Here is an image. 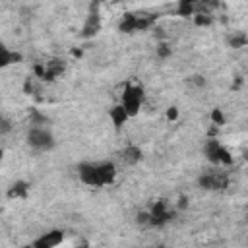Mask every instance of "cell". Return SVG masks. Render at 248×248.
I'll return each instance as SVG.
<instances>
[{
    "mask_svg": "<svg viewBox=\"0 0 248 248\" xmlns=\"http://www.w3.org/2000/svg\"><path fill=\"white\" fill-rule=\"evenodd\" d=\"M78 178L85 186L103 188L116 180V165L112 161H81L78 165Z\"/></svg>",
    "mask_w": 248,
    "mask_h": 248,
    "instance_id": "cell-1",
    "label": "cell"
},
{
    "mask_svg": "<svg viewBox=\"0 0 248 248\" xmlns=\"http://www.w3.org/2000/svg\"><path fill=\"white\" fill-rule=\"evenodd\" d=\"M25 141H27L29 149L35 153H48L56 145L54 134L45 124H31L25 134Z\"/></svg>",
    "mask_w": 248,
    "mask_h": 248,
    "instance_id": "cell-2",
    "label": "cell"
},
{
    "mask_svg": "<svg viewBox=\"0 0 248 248\" xmlns=\"http://www.w3.org/2000/svg\"><path fill=\"white\" fill-rule=\"evenodd\" d=\"M203 155L205 159L213 165V167H231L232 165V155L231 151L215 138H209L205 143H203Z\"/></svg>",
    "mask_w": 248,
    "mask_h": 248,
    "instance_id": "cell-3",
    "label": "cell"
},
{
    "mask_svg": "<svg viewBox=\"0 0 248 248\" xmlns=\"http://www.w3.org/2000/svg\"><path fill=\"white\" fill-rule=\"evenodd\" d=\"M143 99H145V93H143V87L141 85H136V83H130L124 87V93L120 97V105L128 110L130 116H136L143 105Z\"/></svg>",
    "mask_w": 248,
    "mask_h": 248,
    "instance_id": "cell-4",
    "label": "cell"
},
{
    "mask_svg": "<svg viewBox=\"0 0 248 248\" xmlns=\"http://www.w3.org/2000/svg\"><path fill=\"white\" fill-rule=\"evenodd\" d=\"M176 207H170L167 202H155L153 207L149 209V227L153 229H163L174 219Z\"/></svg>",
    "mask_w": 248,
    "mask_h": 248,
    "instance_id": "cell-5",
    "label": "cell"
},
{
    "mask_svg": "<svg viewBox=\"0 0 248 248\" xmlns=\"http://www.w3.org/2000/svg\"><path fill=\"white\" fill-rule=\"evenodd\" d=\"M198 184L203 190H223V188L229 186V174L225 172L223 167H215L213 170L203 172L198 178Z\"/></svg>",
    "mask_w": 248,
    "mask_h": 248,
    "instance_id": "cell-6",
    "label": "cell"
},
{
    "mask_svg": "<svg viewBox=\"0 0 248 248\" xmlns=\"http://www.w3.org/2000/svg\"><path fill=\"white\" fill-rule=\"evenodd\" d=\"M155 21V17L149 16H140V14H126L120 21V31L124 33H134V31H143L147 27H151Z\"/></svg>",
    "mask_w": 248,
    "mask_h": 248,
    "instance_id": "cell-7",
    "label": "cell"
},
{
    "mask_svg": "<svg viewBox=\"0 0 248 248\" xmlns=\"http://www.w3.org/2000/svg\"><path fill=\"white\" fill-rule=\"evenodd\" d=\"M64 242V232L54 229V231H48V232H43L39 238L33 240V246L35 248H54L58 244Z\"/></svg>",
    "mask_w": 248,
    "mask_h": 248,
    "instance_id": "cell-8",
    "label": "cell"
},
{
    "mask_svg": "<svg viewBox=\"0 0 248 248\" xmlns=\"http://www.w3.org/2000/svg\"><path fill=\"white\" fill-rule=\"evenodd\" d=\"M141 157H143L141 147H140V145H136V143H128V145L120 151V161H122L124 165H128V167L138 165V163L141 161Z\"/></svg>",
    "mask_w": 248,
    "mask_h": 248,
    "instance_id": "cell-9",
    "label": "cell"
},
{
    "mask_svg": "<svg viewBox=\"0 0 248 248\" xmlns=\"http://www.w3.org/2000/svg\"><path fill=\"white\" fill-rule=\"evenodd\" d=\"M108 118H110V122L114 124V128H122L132 116L128 114V110H126L122 105H114V107L108 110Z\"/></svg>",
    "mask_w": 248,
    "mask_h": 248,
    "instance_id": "cell-10",
    "label": "cell"
},
{
    "mask_svg": "<svg viewBox=\"0 0 248 248\" xmlns=\"http://www.w3.org/2000/svg\"><path fill=\"white\" fill-rule=\"evenodd\" d=\"M99 27H101V21H99V12H97V8L89 14V17H87V23L83 25V37H91V35H95L97 31H99Z\"/></svg>",
    "mask_w": 248,
    "mask_h": 248,
    "instance_id": "cell-11",
    "label": "cell"
},
{
    "mask_svg": "<svg viewBox=\"0 0 248 248\" xmlns=\"http://www.w3.org/2000/svg\"><path fill=\"white\" fill-rule=\"evenodd\" d=\"M21 60V54L16 52V50H10L8 46H0V66L6 68L10 64H16Z\"/></svg>",
    "mask_w": 248,
    "mask_h": 248,
    "instance_id": "cell-12",
    "label": "cell"
},
{
    "mask_svg": "<svg viewBox=\"0 0 248 248\" xmlns=\"http://www.w3.org/2000/svg\"><path fill=\"white\" fill-rule=\"evenodd\" d=\"M198 12V0H178V6H176V14L182 16V17H190Z\"/></svg>",
    "mask_w": 248,
    "mask_h": 248,
    "instance_id": "cell-13",
    "label": "cell"
},
{
    "mask_svg": "<svg viewBox=\"0 0 248 248\" xmlns=\"http://www.w3.org/2000/svg\"><path fill=\"white\" fill-rule=\"evenodd\" d=\"M27 192H29V186H27V182H23V180H17V182H14L12 186H10V190H8V198H27Z\"/></svg>",
    "mask_w": 248,
    "mask_h": 248,
    "instance_id": "cell-14",
    "label": "cell"
},
{
    "mask_svg": "<svg viewBox=\"0 0 248 248\" xmlns=\"http://www.w3.org/2000/svg\"><path fill=\"white\" fill-rule=\"evenodd\" d=\"M227 43L231 48H244V46H248V35L242 31H236L227 39Z\"/></svg>",
    "mask_w": 248,
    "mask_h": 248,
    "instance_id": "cell-15",
    "label": "cell"
},
{
    "mask_svg": "<svg viewBox=\"0 0 248 248\" xmlns=\"http://www.w3.org/2000/svg\"><path fill=\"white\" fill-rule=\"evenodd\" d=\"M192 17H194V23H196L198 27H207V25L213 23V17H211L209 14H205V12H196Z\"/></svg>",
    "mask_w": 248,
    "mask_h": 248,
    "instance_id": "cell-16",
    "label": "cell"
},
{
    "mask_svg": "<svg viewBox=\"0 0 248 248\" xmlns=\"http://www.w3.org/2000/svg\"><path fill=\"white\" fill-rule=\"evenodd\" d=\"M155 54H157V58L167 60V58H170L172 48H170V45H169V43H159V45H157V48H155Z\"/></svg>",
    "mask_w": 248,
    "mask_h": 248,
    "instance_id": "cell-17",
    "label": "cell"
},
{
    "mask_svg": "<svg viewBox=\"0 0 248 248\" xmlns=\"http://www.w3.org/2000/svg\"><path fill=\"white\" fill-rule=\"evenodd\" d=\"M209 118H211V124H215V126H225V122H227V118H225L221 108H213Z\"/></svg>",
    "mask_w": 248,
    "mask_h": 248,
    "instance_id": "cell-18",
    "label": "cell"
},
{
    "mask_svg": "<svg viewBox=\"0 0 248 248\" xmlns=\"http://www.w3.org/2000/svg\"><path fill=\"white\" fill-rule=\"evenodd\" d=\"M167 120H170V122L178 120V108L176 107H169L167 108Z\"/></svg>",
    "mask_w": 248,
    "mask_h": 248,
    "instance_id": "cell-19",
    "label": "cell"
},
{
    "mask_svg": "<svg viewBox=\"0 0 248 248\" xmlns=\"http://www.w3.org/2000/svg\"><path fill=\"white\" fill-rule=\"evenodd\" d=\"M244 159H246V161H248V149H246V151H244Z\"/></svg>",
    "mask_w": 248,
    "mask_h": 248,
    "instance_id": "cell-20",
    "label": "cell"
}]
</instances>
